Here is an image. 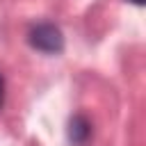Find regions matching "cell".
<instances>
[{
    "label": "cell",
    "instance_id": "cell-1",
    "mask_svg": "<svg viewBox=\"0 0 146 146\" xmlns=\"http://www.w3.org/2000/svg\"><path fill=\"white\" fill-rule=\"evenodd\" d=\"M27 41L32 48L41 50V52H62L64 50V36H62V30L52 23H39L30 30L27 34Z\"/></svg>",
    "mask_w": 146,
    "mask_h": 146
},
{
    "label": "cell",
    "instance_id": "cell-2",
    "mask_svg": "<svg viewBox=\"0 0 146 146\" xmlns=\"http://www.w3.org/2000/svg\"><path fill=\"white\" fill-rule=\"evenodd\" d=\"M89 135H91V123H89V119H87L84 114H75V116L71 119V123H68V137H71V141L78 144V146H82V144L89 139Z\"/></svg>",
    "mask_w": 146,
    "mask_h": 146
},
{
    "label": "cell",
    "instance_id": "cell-3",
    "mask_svg": "<svg viewBox=\"0 0 146 146\" xmlns=\"http://www.w3.org/2000/svg\"><path fill=\"white\" fill-rule=\"evenodd\" d=\"M2 100H5V80L0 75V105H2Z\"/></svg>",
    "mask_w": 146,
    "mask_h": 146
},
{
    "label": "cell",
    "instance_id": "cell-4",
    "mask_svg": "<svg viewBox=\"0 0 146 146\" xmlns=\"http://www.w3.org/2000/svg\"><path fill=\"white\" fill-rule=\"evenodd\" d=\"M128 2H132V5H137V7H141V5L146 2V0H128Z\"/></svg>",
    "mask_w": 146,
    "mask_h": 146
}]
</instances>
